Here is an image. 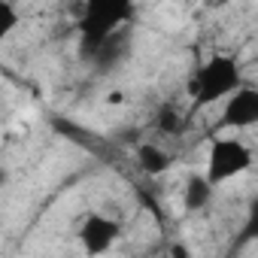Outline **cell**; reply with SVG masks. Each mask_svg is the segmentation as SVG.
<instances>
[{"label": "cell", "instance_id": "11", "mask_svg": "<svg viewBox=\"0 0 258 258\" xmlns=\"http://www.w3.org/2000/svg\"><path fill=\"white\" fill-rule=\"evenodd\" d=\"M228 0H210V7H225Z\"/></svg>", "mask_w": 258, "mask_h": 258}, {"label": "cell", "instance_id": "5", "mask_svg": "<svg viewBox=\"0 0 258 258\" xmlns=\"http://www.w3.org/2000/svg\"><path fill=\"white\" fill-rule=\"evenodd\" d=\"M79 237H82V246H85L88 255H100V252H106L115 243L118 222H112L106 216H88L85 225H82V231H79Z\"/></svg>", "mask_w": 258, "mask_h": 258}, {"label": "cell", "instance_id": "9", "mask_svg": "<svg viewBox=\"0 0 258 258\" xmlns=\"http://www.w3.org/2000/svg\"><path fill=\"white\" fill-rule=\"evenodd\" d=\"M19 25V13L10 0H0V37H10Z\"/></svg>", "mask_w": 258, "mask_h": 258}, {"label": "cell", "instance_id": "7", "mask_svg": "<svg viewBox=\"0 0 258 258\" xmlns=\"http://www.w3.org/2000/svg\"><path fill=\"white\" fill-rule=\"evenodd\" d=\"M137 161H140V167H143L149 176H161V173H167V167H170V158H167V152H161V149H158V146H152V143L140 146V152H137Z\"/></svg>", "mask_w": 258, "mask_h": 258}, {"label": "cell", "instance_id": "1", "mask_svg": "<svg viewBox=\"0 0 258 258\" xmlns=\"http://www.w3.org/2000/svg\"><path fill=\"white\" fill-rule=\"evenodd\" d=\"M240 64L231 55H213L201 64V70L188 79V94L195 106H210L225 97H231L240 88Z\"/></svg>", "mask_w": 258, "mask_h": 258}, {"label": "cell", "instance_id": "6", "mask_svg": "<svg viewBox=\"0 0 258 258\" xmlns=\"http://www.w3.org/2000/svg\"><path fill=\"white\" fill-rule=\"evenodd\" d=\"M213 198V182L207 176H191L185 182V195H182V204L185 210H204Z\"/></svg>", "mask_w": 258, "mask_h": 258}, {"label": "cell", "instance_id": "10", "mask_svg": "<svg viewBox=\"0 0 258 258\" xmlns=\"http://www.w3.org/2000/svg\"><path fill=\"white\" fill-rule=\"evenodd\" d=\"M243 243L249 240H258V198L249 204V216H246V225H243V234H240Z\"/></svg>", "mask_w": 258, "mask_h": 258}, {"label": "cell", "instance_id": "4", "mask_svg": "<svg viewBox=\"0 0 258 258\" xmlns=\"http://www.w3.org/2000/svg\"><path fill=\"white\" fill-rule=\"evenodd\" d=\"M222 124H228V127H255L258 124V88L240 85L225 103Z\"/></svg>", "mask_w": 258, "mask_h": 258}, {"label": "cell", "instance_id": "8", "mask_svg": "<svg viewBox=\"0 0 258 258\" xmlns=\"http://www.w3.org/2000/svg\"><path fill=\"white\" fill-rule=\"evenodd\" d=\"M155 124H158V131H164V134H176L179 127H182V118H179V112L173 106H161Z\"/></svg>", "mask_w": 258, "mask_h": 258}, {"label": "cell", "instance_id": "2", "mask_svg": "<svg viewBox=\"0 0 258 258\" xmlns=\"http://www.w3.org/2000/svg\"><path fill=\"white\" fill-rule=\"evenodd\" d=\"M249 164H252V152L240 140H216L207 155V179L213 185H222L237 173L249 170Z\"/></svg>", "mask_w": 258, "mask_h": 258}, {"label": "cell", "instance_id": "3", "mask_svg": "<svg viewBox=\"0 0 258 258\" xmlns=\"http://www.w3.org/2000/svg\"><path fill=\"white\" fill-rule=\"evenodd\" d=\"M131 0H88V10L82 19V34L88 43H97V49L103 46V40L109 37V31L124 19Z\"/></svg>", "mask_w": 258, "mask_h": 258}]
</instances>
